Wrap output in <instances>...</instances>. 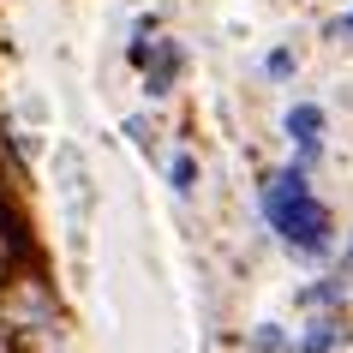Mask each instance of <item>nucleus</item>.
Here are the masks:
<instances>
[{
    "label": "nucleus",
    "mask_w": 353,
    "mask_h": 353,
    "mask_svg": "<svg viewBox=\"0 0 353 353\" xmlns=\"http://www.w3.org/2000/svg\"><path fill=\"white\" fill-rule=\"evenodd\" d=\"M0 330L24 353H66V323H60L54 294L37 276V263H12L6 270V281H0Z\"/></svg>",
    "instance_id": "f257e3e1"
},
{
    "label": "nucleus",
    "mask_w": 353,
    "mask_h": 353,
    "mask_svg": "<svg viewBox=\"0 0 353 353\" xmlns=\"http://www.w3.org/2000/svg\"><path fill=\"white\" fill-rule=\"evenodd\" d=\"M54 186H60V210H66V245H72V258H78L84 234H90V174H84L78 144L54 150Z\"/></svg>",
    "instance_id": "f03ea898"
},
{
    "label": "nucleus",
    "mask_w": 353,
    "mask_h": 353,
    "mask_svg": "<svg viewBox=\"0 0 353 353\" xmlns=\"http://www.w3.org/2000/svg\"><path fill=\"white\" fill-rule=\"evenodd\" d=\"M276 228L299 245V252H323V245H330V216H323V204H317V198H305V204H299L288 222H276Z\"/></svg>",
    "instance_id": "7ed1b4c3"
},
{
    "label": "nucleus",
    "mask_w": 353,
    "mask_h": 353,
    "mask_svg": "<svg viewBox=\"0 0 353 353\" xmlns=\"http://www.w3.org/2000/svg\"><path fill=\"white\" fill-rule=\"evenodd\" d=\"M305 198H312V192H305V174H299V168H281L276 180L263 186V216H270V222H288Z\"/></svg>",
    "instance_id": "20e7f679"
},
{
    "label": "nucleus",
    "mask_w": 353,
    "mask_h": 353,
    "mask_svg": "<svg viewBox=\"0 0 353 353\" xmlns=\"http://www.w3.org/2000/svg\"><path fill=\"white\" fill-rule=\"evenodd\" d=\"M132 60L144 66V78H150V96H168V84H174V72H180V48L174 42H132Z\"/></svg>",
    "instance_id": "39448f33"
},
{
    "label": "nucleus",
    "mask_w": 353,
    "mask_h": 353,
    "mask_svg": "<svg viewBox=\"0 0 353 353\" xmlns=\"http://www.w3.org/2000/svg\"><path fill=\"white\" fill-rule=\"evenodd\" d=\"M288 132H294L299 150L312 156V150H317V132H323V114H317L312 102H299V108H288Z\"/></svg>",
    "instance_id": "423d86ee"
},
{
    "label": "nucleus",
    "mask_w": 353,
    "mask_h": 353,
    "mask_svg": "<svg viewBox=\"0 0 353 353\" xmlns=\"http://www.w3.org/2000/svg\"><path fill=\"white\" fill-rule=\"evenodd\" d=\"M335 347V323H312V335L299 341V353H330Z\"/></svg>",
    "instance_id": "0eeeda50"
},
{
    "label": "nucleus",
    "mask_w": 353,
    "mask_h": 353,
    "mask_svg": "<svg viewBox=\"0 0 353 353\" xmlns=\"http://www.w3.org/2000/svg\"><path fill=\"white\" fill-rule=\"evenodd\" d=\"M294 72V54H288V48H276V54H270V78H288Z\"/></svg>",
    "instance_id": "6e6552de"
},
{
    "label": "nucleus",
    "mask_w": 353,
    "mask_h": 353,
    "mask_svg": "<svg viewBox=\"0 0 353 353\" xmlns=\"http://www.w3.org/2000/svg\"><path fill=\"white\" fill-rule=\"evenodd\" d=\"M335 37H353V12H347V19H341V24H335Z\"/></svg>",
    "instance_id": "1a4fd4ad"
}]
</instances>
